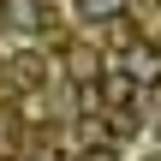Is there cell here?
Returning <instances> with one entry per match:
<instances>
[{"instance_id": "2", "label": "cell", "mask_w": 161, "mask_h": 161, "mask_svg": "<svg viewBox=\"0 0 161 161\" xmlns=\"http://www.w3.org/2000/svg\"><path fill=\"white\" fill-rule=\"evenodd\" d=\"M125 72L137 78V90H143V84H155V78H161V48H155V42L131 48V54H125Z\"/></svg>"}, {"instance_id": "4", "label": "cell", "mask_w": 161, "mask_h": 161, "mask_svg": "<svg viewBox=\"0 0 161 161\" xmlns=\"http://www.w3.org/2000/svg\"><path fill=\"white\" fill-rule=\"evenodd\" d=\"M12 66H18V72H12V78H18V84H24V90H30V84H42V78H48V60H42V54H30V48H24V54H18V60H12Z\"/></svg>"}, {"instance_id": "3", "label": "cell", "mask_w": 161, "mask_h": 161, "mask_svg": "<svg viewBox=\"0 0 161 161\" xmlns=\"http://www.w3.org/2000/svg\"><path fill=\"white\" fill-rule=\"evenodd\" d=\"M125 6H131V0H78V12H84L90 24H114V18H125Z\"/></svg>"}, {"instance_id": "1", "label": "cell", "mask_w": 161, "mask_h": 161, "mask_svg": "<svg viewBox=\"0 0 161 161\" xmlns=\"http://www.w3.org/2000/svg\"><path fill=\"white\" fill-rule=\"evenodd\" d=\"M90 90H96L102 102H114V108H131V96H137V78H131L125 66H96Z\"/></svg>"}, {"instance_id": "5", "label": "cell", "mask_w": 161, "mask_h": 161, "mask_svg": "<svg viewBox=\"0 0 161 161\" xmlns=\"http://www.w3.org/2000/svg\"><path fill=\"white\" fill-rule=\"evenodd\" d=\"M48 161H84V155H72V149H54V155H48Z\"/></svg>"}, {"instance_id": "6", "label": "cell", "mask_w": 161, "mask_h": 161, "mask_svg": "<svg viewBox=\"0 0 161 161\" xmlns=\"http://www.w3.org/2000/svg\"><path fill=\"white\" fill-rule=\"evenodd\" d=\"M155 161H161V155H155Z\"/></svg>"}]
</instances>
